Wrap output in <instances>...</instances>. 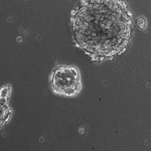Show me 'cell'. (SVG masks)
<instances>
[{"label":"cell","mask_w":151,"mask_h":151,"mask_svg":"<svg viewBox=\"0 0 151 151\" xmlns=\"http://www.w3.org/2000/svg\"><path fill=\"white\" fill-rule=\"evenodd\" d=\"M131 18L122 0H83L71 18L76 45L94 61L111 58L127 46Z\"/></svg>","instance_id":"cell-1"},{"label":"cell","mask_w":151,"mask_h":151,"mask_svg":"<svg viewBox=\"0 0 151 151\" xmlns=\"http://www.w3.org/2000/svg\"><path fill=\"white\" fill-rule=\"evenodd\" d=\"M50 81L52 91L60 95L74 96L81 89L80 71L75 66L57 67L51 74Z\"/></svg>","instance_id":"cell-2"}]
</instances>
